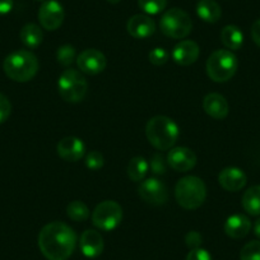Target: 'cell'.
I'll return each instance as SVG.
<instances>
[{"instance_id":"1","label":"cell","mask_w":260,"mask_h":260,"mask_svg":"<svg viewBox=\"0 0 260 260\" xmlns=\"http://www.w3.org/2000/svg\"><path fill=\"white\" fill-rule=\"evenodd\" d=\"M76 246V232L61 221L45 224L39 234V247L47 260H68Z\"/></svg>"},{"instance_id":"2","label":"cell","mask_w":260,"mask_h":260,"mask_svg":"<svg viewBox=\"0 0 260 260\" xmlns=\"http://www.w3.org/2000/svg\"><path fill=\"white\" fill-rule=\"evenodd\" d=\"M146 136L149 143L158 151L174 148L180 136L179 125L169 116H154L146 125Z\"/></svg>"},{"instance_id":"3","label":"cell","mask_w":260,"mask_h":260,"mask_svg":"<svg viewBox=\"0 0 260 260\" xmlns=\"http://www.w3.org/2000/svg\"><path fill=\"white\" fill-rule=\"evenodd\" d=\"M39 59L28 50H18L6 57L3 64L4 73L12 81L24 83L34 78L39 72Z\"/></svg>"},{"instance_id":"4","label":"cell","mask_w":260,"mask_h":260,"mask_svg":"<svg viewBox=\"0 0 260 260\" xmlns=\"http://www.w3.org/2000/svg\"><path fill=\"white\" fill-rule=\"evenodd\" d=\"M175 198L185 209H197L203 206L207 198V186L198 176H185L175 186Z\"/></svg>"},{"instance_id":"5","label":"cell","mask_w":260,"mask_h":260,"mask_svg":"<svg viewBox=\"0 0 260 260\" xmlns=\"http://www.w3.org/2000/svg\"><path fill=\"white\" fill-rule=\"evenodd\" d=\"M57 91L64 101L69 104H78L87 96L88 82L82 72L77 69H65L57 81Z\"/></svg>"},{"instance_id":"6","label":"cell","mask_w":260,"mask_h":260,"mask_svg":"<svg viewBox=\"0 0 260 260\" xmlns=\"http://www.w3.org/2000/svg\"><path fill=\"white\" fill-rule=\"evenodd\" d=\"M239 61L230 50H217L208 57L206 64L207 74L217 83H224L236 74Z\"/></svg>"},{"instance_id":"7","label":"cell","mask_w":260,"mask_h":260,"mask_svg":"<svg viewBox=\"0 0 260 260\" xmlns=\"http://www.w3.org/2000/svg\"><path fill=\"white\" fill-rule=\"evenodd\" d=\"M159 28L166 37L181 40L189 36L191 32L192 21L189 14L182 9L171 8L162 14Z\"/></svg>"},{"instance_id":"8","label":"cell","mask_w":260,"mask_h":260,"mask_svg":"<svg viewBox=\"0 0 260 260\" xmlns=\"http://www.w3.org/2000/svg\"><path fill=\"white\" fill-rule=\"evenodd\" d=\"M122 219V208L115 201H104L92 212V223L102 231H111Z\"/></svg>"},{"instance_id":"9","label":"cell","mask_w":260,"mask_h":260,"mask_svg":"<svg viewBox=\"0 0 260 260\" xmlns=\"http://www.w3.org/2000/svg\"><path fill=\"white\" fill-rule=\"evenodd\" d=\"M65 12L57 0H45L39 9V21L42 28L56 31L64 22Z\"/></svg>"},{"instance_id":"10","label":"cell","mask_w":260,"mask_h":260,"mask_svg":"<svg viewBox=\"0 0 260 260\" xmlns=\"http://www.w3.org/2000/svg\"><path fill=\"white\" fill-rule=\"evenodd\" d=\"M138 192L139 197L151 206H164L169 199L166 185L156 177L142 181L138 187Z\"/></svg>"},{"instance_id":"11","label":"cell","mask_w":260,"mask_h":260,"mask_svg":"<svg viewBox=\"0 0 260 260\" xmlns=\"http://www.w3.org/2000/svg\"><path fill=\"white\" fill-rule=\"evenodd\" d=\"M79 72L89 76H96L106 69V56L97 49H87L77 57Z\"/></svg>"},{"instance_id":"12","label":"cell","mask_w":260,"mask_h":260,"mask_svg":"<svg viewBox=\"0 0 260 260\" xmlns=\"http://www.w3.org/2000/svg\"><path fill=\"white\" fill-rule=\"evenodd\" d=\"M167 164L177 172H187L197 165V154L186 147L171 148L167 154Z\"/></svg>"},{"instance_id":"13","label":"cell","mask_w":260,"mask_h":260,"mask_svg":"<svg viewBox=\"0 0 260 260\" xmlns=\"http://www.w3.org/2000/svg\"><path fill=\"white\" fill-rule=\"evenodd\" d=\"M57 154L64 161L77 162L82 159L86 154V146L83 141L77 137H65L57 143L56 146Z\"/></svg>"},{"instance_id":"14","label":"cell","mask_w":260,"mask_h":260,"mask_svg":"<svg viewBox=\"0 0 260 260\" xmlns=\"http://www.w3.org/2000/svg\"><path fill=\"white\" fill-rule=\"evenodd\" d=\"M199 55H201V47L191 40H181L172 50V59L181 67L194 64L199 59Z\"/></svg>"},{"instance_id":"15","label":"cell","mask_w":260,"mask_h":260,"mask_svg":"<svg viewBox=\"0 0 260 260\" xmlns=\"http://www.w3.org/2000/svg\"><path fill=\"white\" fill-rule=\"evenodd\" d=\"M126 31L134 39H148L156 31V23L148 14H136L127 21Z\"/></svg>"},{"instance_id":"16","label":"cell","mask_w":260,"mask_h":260,"mask_svg":"<svg viewBox=\"0 0 260 260\" xmlns=\"http://www.w3.org/2000/svg\"><path fill=\"white\" fill-rule=\"evenodd\" d=\"M218 182L226 191H239L246 185V174L239 167H226L218 175Z\"/></svg>"},{"instance_id":"17","label":"cell","mask_w":260,"mask_h":260,"mask_svg":"<svg viewBox=\"0 0 260 260\" xmlns=\"http://www.w3.org/2000/svg\"><path fill=\"white\" fill-rule=\"evenodd\" d=\"M79 246L84 256L93 259L100 256L104 251V239L96 230H86L79 240Z\"/></svg>"},{"instance_id":"18","label":"cell","mask_w":260,"mask_h":260,"mask_svg":"<svg viewBox=\"0 0 260 260\" xmlns=\"http://www.w3.org/2000/svg\"><path fill=\"white\" fill-rule=\"evenodd\" d=\"M203 109L211 117L216 120L226 119L230 106L227 100L219 93H208L203 100Z\"/></svg>"},{"instance_id":"19","label":"cell","mask_w":260,"mask_h":260,"mask_svg":"<svg viewBox=\"0 0 260 260\" xmlns=\"http://www.w3.org/2000/svg\"><path fill=\"white\" fill-rule=\"evenodd\" d=\"M223 229L231 239H244L251 230V221L245 214H234L226 219Z\"/></svg>"},{"instance_id":"20","label":"cell","mask_w":260,"mask_h":260,"mask_svg":"<svg viewBox=\"0 0 260 260\" xmlns=\"http://www.w3.org/2000/svg\"><path fill=\"white\" fill-rule=\"evenodd\" d=\"M197 14L207 23H216L221 19L222 9L216 0H199L197 4Z\"/></svg>"},{"instance_id":"21","label":"cell","mask_w":260,"mask_h":260,"mask_svg":"<svg viewBox=\"0 0 260 260\" xmlns=\"http://www.w3.org/2000/svg\"><path fill=\"white\" fill-rule=\"evenodd\" d=\"M221 41L230 51H236L241 49L244 45V34L237 26L229 24L222 28Z\"/></svg>"},{"instance_id":"22","label":"cell","mask_w":260,"mask_h":260,"mask_svg":"<svg viewBox=\"0 0 260 260\" xmlns=\"http://www.w3.org/2000/svg\"><path fill=\"white\" fill-rule=\"evenodd\" d=\"M19 37H21L22 44L26 47L37 49L41 45L42 40H44V34H42V29L37 24L27 23L22 27Z\"/></svg>"},{"instance_id":"23","label":"cell","mask_w":260,"mask_h":260,"mask_svg":"<svg viewBox=\"0 0 260 260\" xmlns=\"http://www.w3.org/2000/svg\"><path fill=\"white\" fill-rule=\"evenodd\" d=\"M242 208L250 216H260V185L249 187L242 195Z\"/></svg>"},{"instance_id":"24","label":"cell","mask_w":260,"mask_h":260,"mask_svg":"<svg viewBox=\"0 0 260 260\" xmlns=\"http://www.w3.org/2000/svg\"><path fill=\"white\" fill-rule=\"evenodd\" d=\"M149 164L147 162L146 158L141 156L133 157L130 159L129 165H127V176L132 181H143V179L146 177L147 172H148Z\"/></svg>"},{"instance_id":"25","label":"cell","mask_w":260,"mask_h":260,"mask_svg":"<svg viewBox=\"0 0 260 260\" xmlns=\"http://www.w3.org/2000/svg\"><path fill=\"white\" fill-rule=\"evenodd\" d=\"M67 214L76 222H84L89 217V208L82 201H73L67 207Z\"/></svg>"},{"instance_id":"26","label":"cell","mask_w":260,"mask_h":260,"mask_svg":"<svg viewBox=\"0 0 260 260\" xmlns=\"http://www.w3.org/2000/svg\"><path fill=\"white\" fill-rule=\"evenodd\" d=\"M77 59V52L72 45H62L56 51V60L62 67H71Z\"/></svg>"},{"instance_id":"27","label":"cell","mask_w":260,"mask_h":260,"mask_svg":"<svg viewBox=\"0 0 260 260\" xmlns=\"http://www.w3.org/2000/svg\"><path fill=\"white\" fill-rule=\"evenodd\" d=\"M138 6L144 13L149 16H156L165 11L167 0H138Z\"/></svg>"},{"instance_id":"28","label":"cell","mask_w":260,"mask_h":260,"mask_svg":"<svg viewBox=\"0 0 260 260\" xmlns=\"http://www.w3.org/2000/svg\"><path fill=\"white\" fill-rule=\"evenodd\" d=\"M240 260H260V241L254 240L247 242L241 249Z\"/></svg>"},{"instance_id":"29","label":"cell","mask_w":260,"mask_h":260,"mask_svg":"<svg viewBox=\"0 0 260 260\" xmlns=\"http://www.w3.org/2000/svg\"><path fill=\"white\" fill-rule=\"evenodd\" d=\"M148 57L152 64L156 65V67H161V65H165L169 61L170 54L164 47H154L152 51H149Z\"/></svg>"},{"instance_id":"30","label":"cell","mask_w":260,"mask_h":260,"mask_svg":"<svg viewBox=\"0 0 260 260\" xmlns=\"http://www.w3.org/2000/svg\"><path fill=\"white\" fill-rule=\"evenodd\" d=\"M104 164H105V158L100 152L92 151L86 156V166L88 167L89 170L96 171V170L102 169Z\"/></svg>"},{"instance_id":"31","label":"cell","mask_w":260,"mask_h":260,"mask_svg":"<svg viewBox=\"0 0 260 260\" xmlns=\"http://www.w3.org/2000/svg\"><path fill=\"white\" fill-rule=\"evenodd\" d=\"M149 167L154 175H164L166 172V162H165L164 156L161 153L153 154Z\"/></svg>"},{"instance_id":"32","label":"cell","mask_w":260,"mask_h":260,"mask_svg":"<svg viewBox=\"0 0 260 260\" xmlns=\"http://www.w3.org/2000/svg\"><path fill=\"white\" fill-rule=\"evenodd\" d=\"M12 112V104L7 96L0 93V124L8 120Z\"/></svg>"},{"instance_id":"33","label":"cell","mask_w":260,"mask_h":260,"mask_svg":"<svg viewBox=\"0 0 260 260\" xmlns=\"http://www.w3.org/2000/svg\"><path fill=\"white\" fill-rule=\"evenodd\" d=\"M202 241H203V237H202V235L199 234L198 231H190L187 232V235L185 236V244H186V246L189 247L190 250L201 247Z\"/></svg>"},{"instance_id":"34","label":"cell","mask_w":260,"mask_h":260,"mask_svg":"<svg viewBox=\"0 0 260 260\" xmlns=\"http://www.w3.org/2000/svg\"><path fill=\"white\" fill-rule=\"evenodd\" d=\"M186 260H213L212 259L211 254H209L207 250L198 247V249L190 250V252L187 254Z\"/></svg>"},{"instance_id":"35","label":"cell","mask_w":260,"mask_h":260,"mask_svg":"<svg viewBox=\"0 0 260 260\" xmlns=\"http://www.w3.org/2000/svg\"><path fill=\"white\" fill-rule=\"evenodd\" d=\"M251 37H252V41L260 47V18L257 21L254 22L251 27Z\"/></svg>"},{"instance_id":"36","label":"cell","mask_w":260,"mask_h":260,"mask_svg":"<svg viewBox=\"0 0 260 260\" xmlns=\"http://www.w3.org/2000/svg\"><path fill=\"white\" fill-rule=\"evenodd\" d=\"M13 8V0H0V16L8 14Z\"/></svg>"},{"instance_id":"37","label":"cell","mask_w":260,"mask_h":260,"mask_svg":"<svg viewBox=\"0 0 260 260\" xmlns=\"http://www.w3.org/2000/svg\"><path fill=\"white\" fill-rule=\"evenodd\" d=\"M254 234L257 239H260V218H257L254 223Z\"/></svg>"},{"instance_id":"38","label":"cell","mask_w":260,"mask_h":260,"mask_svg":"<svg viewBox=\"0 0 260 260\" xmlns=\"http://www.w3.org/2000/svg\"><path fill=\"white\" fill-rule=\"evenodd\" d=\"M120 2H121V0H107V3H110V4H117V3H120Z\"/></svg>"},{"instance_id":"39","label":"cell","mask_w":260,"mask_h":260,"mask_svg":"<svg viewBox=\"0 0 260 260\" xmlns=\"http://www.w3.org/2000/svg\"><path fill=\"white\" fill-rule=\"evenodd\" d=\"M35 2H45V0H35Z\"/></svg>"}]
</instances>
